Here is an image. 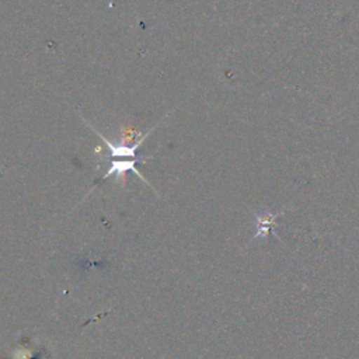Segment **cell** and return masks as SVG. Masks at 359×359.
I'll return each instance as SVG.
<instances>
[{"label":"cell","mask_w":359,"mask_h":359,"mask_svg":"<svg viewBox=\"0 0 359 359\" xmlns=\"http://www.w3.org/2000/svg\"><path fill=\"white\" fill-rule=\"evenodd\" d=\"M84 119V118H83ZM163 121V119H161ZM160 121V122H161ZM84 122L93 129V132L94 133H97L98 135V137L104 142V144L108 147V150H109V156L112 157V158H140V160H147V158H151L150 156H147V157H139L137 156V149L143 144V142L149 137V135L158 126V123H156L147 133H144L136 143H133V144H126V143H114V142H111L109 139H107L101 132H98L88 121H86L84 119Z\"/></svg>","instance_id":"6da1fadb"},{"label":"cell","mask_w":359,"mask_h":359,"mask_svg":"<svg viewBox=\"0 0 359 359\" xmlns=\"http://www.w3.org/2000/svg\"><path fill=\"white\" fill-rule=\"evenodd\" d=\"M139 161H144V160H140V158H112V160L109 161V167L107 168V171H105V174L102 175L101 181H104V180L112 177V175H115L116 178H121L122 182H125V174L129 172V171H132V172L136 174L140 180H143L147 185H150V184L146 181V178L140 174V171L136 168V164H137Z\"/></svg>","instance_id":"7a4b0ae2"}]
</instances>
